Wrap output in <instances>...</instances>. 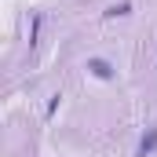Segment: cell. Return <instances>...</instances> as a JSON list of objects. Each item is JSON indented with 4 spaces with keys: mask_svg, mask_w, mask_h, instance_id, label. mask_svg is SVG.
<instances>
[{
    "mask_svg": "<svg viewBox=\"0 0 157 157\" xmlns=\"http://www.w3.org/2000/svg\"><path fill=\"white\" fill-rule=\"evenodd\" d=\"M88 70H91L95 77H110V66H106L102 59H91V62H88Z\"/></svg>",
    "mask_w": 157,
    "mask_h": 157,
    "instance_id": "obj_2",
    "label": "cell"
},
{
    "mask_svg": "<svg viewBox=\"0 0 157 157\" xmlns=\"http://www.w3.org/2000/svg\"><path fill=\"white\" fill-rule=\"evenodd\" d=\"M154 146H157V128H150V132L143 135V143H139V157H150Z\"/></svg>",
    "mask_w": 157,
    "mask_h": 157,
    "instance_id": "obj_1",
    "label": "cell"
}]
</instances>
